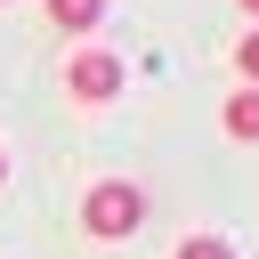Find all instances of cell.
Segmentation results:
<instances>
[{
  "mask_svg": "<svg viewBox=\"0 0 259 259\" xmlns=\"http://www.w3.org/2000/svg\"><path fill=\"white\" fill-rule=\"evenodd\" d=\"M138 227H146V186L138 178H97L81 194V235L89 243H130Z\"/></svg>",
  "mask_w": 259,
  "mask_h": 259,
  "instance_id": "6da1fadb",
  "label": "cell"
},
{
  "mask_svg": "<svg viewBox=\"0 0 259 259\" xmlns=\"http://www.w3.org/2000/svg\"><path fill=\"white\" fill-rule=\"evenodd\" d=\"M65 97H73V105H113V97H121V57L97 49V40H81V49L65 57Z\"/></svg>",
  "mask_w": 259,
  "mask_h": 259,
  "instance_id": "7a4b0ae2",
  "label": "cell"
},
{
  "mask_svg": "<svg viewBox=\"0 0 259 259\" xmlns=\"http://www.w3.org/2000/svg\"><path fill=\"white\" fill-rule=\"evenodd\" d=\"M219 130H227L235 146H259V89H243V81H235V89L219 97Z\"/></svg>",
  "mask_w": 259,
  "mask_h": 259,
  "instance_id": "3957f363",
  "label": "cell"
},
{
  "mask_svg": "<svg viewBox=\"0 0 259 259\" xmlns=\"http://www.w3.org/2000/svg\"><path fill=\"white\" fill-rule=\"evenodd\" d=\"M40 16H49L65 40H89V32L105 24V0H40Z\"/></svg>",
  "mask_w": 259,
  "mask_h": 259,
  "instance_id": "277c9868",
  "label": "cell"
},
{
  "mask_svg": "<svg viewBox=\"0 0 259 259\" xmlns=\"http://www.w3.org/2000/svg\"><path fill=\"white\" fill-rule=\"evenodd\" d=\"M170 259H235V243H227V235H186Z\"/></svg>",
  "mask_w": 259,
  "mask_h": 259,
  "instance_id": "5b68a950",
  "label": "cell"
},
{
  "mask_svg": "<svg viewBox=\"0 0 259 259\" xmlns=\"http://www.w3.org/2000/svg\"><path fill=\"white\" fill-rule=\"evenodd\" d=\"M235 73H243V89H259V24L235 40Z\"/></svg>",
  "mask_w": 259,
  "mask_h": 259,
  "instance_id": "8992f818",
  "label": "cell"
},
{
  "mask_svg": "<svg viewBox=\"0 0 259 259\" xmlns=\"http://www.w3.org/2000/svg\"><path fill=\"white\" fill-rule=\"evenodd\" d=\"M0 186H8V146H0Z\"/></svg>",
  "mask_w": 259,
  "mask_h": 259,
  "instance_id": "52a82bcc",
  "label": "cell"
},
{
  "mask_svg": "<svg viewBox=\"0 0 259 259\" xmlns=\"http://www.w3.org/2000/svg\"><path fill=\"white\" fill-rule=\"evenodd\" d=\"M243 16H251V24H259V0H243Z\"/></svg>",
  "mask_w": 259,
  "mask_h": 259,
  "instance_id": "ba28073f",
  "label": "cell"
},
{
  "mask_svg": "<svg viewBox=\"0 0 259 259\" xmlns=\"http://www.w3.org/2000/svg\"><path fill=\"white\" fill-rule=\"evenodd\" d=\"M0 8H16V0H0Z\"/></svg>",
  "mask_w": 259,
  "mask_h": 259,
  "instance_id": "9c48e42d",
  "label": "cell"
}]
</instances>
